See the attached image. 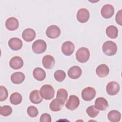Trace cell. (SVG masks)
<instances>
[{
    "label": "cell",
    "mask_w": 122,
    "mask_h": 122,
    "mask_svg": "<svg viewBox=\"0 0 122 122\" xmlns=\"http://www.w3.org/2000/svg\"><path fill=\"white\" fill-rule=\"evenodd\" d=\"M87 114L91 118H94L97 116L99 113V111L94 105L89 106L86 110Z\"/></svg>",
    "instance_id": "obj_28"
},
{
    "label": "cell",
    "mask_w": 122,
    "mask_h": 122,
    "mask_svg": "<svg viewBox=\"0 0 122 122\" xmlns=\"http://www.w3.org/2000/svg\"><path fill=\"white\" fill-rule=\"evenodd\" d=\"M106 92L110 95L117 94L120 91L119 84L114 81L109 82L106 86Z\"/></svg>",
    "instance_id": "obj_9"
},
{
    "label": "cell",
    "mask_w": 122,
    "mask_h": 122,
    "mask_svg": "<svg viewBox=\"0 0 122 122\" xmlns=\"http://www.w3.org/2000/svg\"><path fill=\"white\" fill-rule=\"evenodd\" d=\"M77 60L81 63L86 62L89 59L90 53L89 49L86 47L79 48L76 53Z\"/></svg>",
    "instance_id": "obj_3"
},
{
    "label": "cell",
    "mask_w": 122,
    "mask_h": 122,
    "mask_svg": "<svg viewBox=\"0 0 122 122\" xmlns=\"http://www.w3.org/2000/svg\"><path fill=\"white\" fill-rule=\"evenodd\" d=\"M25 75L21 72H15L13 73L10 77L11 81L14 84H20L22 83L25 79Z\"/></svg>",
    "instance_id": "obj_22"
},
{
    "label": "cell",
    "mask_w": 122,
    "mask_h": 122,
    "mask_svg": "<svg viewBox=\"0 0 122 122\" xmlns=\"http://www.w3.org/2000/svg\"><path fill=\"white\" fill-rule=\"evenodd\" d=\"M40 121L41 122H51V117L48 113H44L41 116Z\"/></svg>",
    "instance_id": "obj_33"
},
{
    "label": "cell",
    "mask_w": 122,
    "mask_h": 122,
    "mask_svg": "<svg viewBox=\"0 0 122 122\" xmlns=\"http://www.w3.org/2000/svg\"><path fill=\"white\" fill-rule=\"evenodd\" d=\"M82 70L81 68L78 66H73L71 67L68 71L69 77L72 79L79 78L81 75Z\"/></svg>",
    "instance_id": "obj_13"
},
{
    "label": "cell",
    "mask_w": 122,
    "mask_h": 122,
    "mask_svg": "<svg viewBox=\"0 0 122 122\" xmlns=\"http://www.w3.org/2000/svg\"><path fill=\"white\" fill-rule=\"evenodd\" d=\"M46 34L49 38L51 39H55L60 36L61 30L57 26L52 25L47 28L46 30Z\"/></svg>",
    "instance_id": "obj_7"
},
{
    "label": "cell",
    "mask_w": 122,
    "mask_h": 122,
    "mask_svg": "<svg viewBox=\"0 0 122 122\" xmlns=\"http://www.w3.org/2000/svg\"><path fill=\"white\" fill-rule=\"evenodd\" d=\"M28 114L31 117H35L38 114V111L37 109L33 106H29L27 110Z\"/></svg>",
    "instance_id": "obj_32"
},
{
    "label": "cell",
    "mask_w": 122,
    "mask_h": 122,
    "mask_svg": "<svg viewBox=\"0 0 122 122\" xmlns=\"http://www.w3.org/2000/svg\"><path fill=\"white\" fill-rule=\"evenodd\" d=\"M96 73L100 77H104L108 75L109 73V68L105 64L99 65L96 69Z\"/></svg>",
    "instance_id": "obj_20"
},
{
    "label": "cell",
    "mask_w": 122,
    "mask_h": 122,
    "mask_svg": "<svg viewBox=\"0 0 122 122\" xmlns=\"http://www.w3.org/2000/svg\"><path fill=\"white\" fill-rule=\"evenodd\" d=\"M29 98L30 102L34 104H39L42 101L40 91L37 90H34L30 93Z\"/></svg>",
    "instance_id": "obj_19"
},
{
    "label": "cell",
    "mask_w": 122,
    "mask_h": 122,
    "mask_svg": "<svg viewBox=\"0 0 122 122\" xmlns=\"http://www.w3.org/2000/svg\"><path fill=\"white\" fill-rule=\"evenodd\" d=\"M12 112V109L10 106L4 105L0 106V113L2 116H8L10 115Z\"/></svg>",
    "instance_id": "obj_29"
},
{
    "label": "cell",
    "mask_w": 122,
    "mask_h": 122,
    "mask_svg": "<svg viewBox=\"0 0 122 122\" xmlns=\"http://www.w3.org/2000/svg\"><path fill=\"white\" fill-rule=\"evenodd\" d=\"M102 50L103 52L107 56H112L116 53L117 46L116 44L112 41H108L102 45Z\"/></svg>",
    "instance_id": "obj_1"
},
{
    "label": "cell",
    "mask_w": 122,
    "mask_h": 122,
    "mask_svg": "<svg viewBox=\"0 0 122 122\" xmlns=\"http://www.w3.org/2000/svg\"><path fill=\"white\" fill-rule=\"evenodd\" d=\"M36 32L31 28L25 29L22 33V37L27 42L32 41L35 38Z\"/></svg>",
    "instance_id": "obj_14"
},
{
    "label": "cell",
    "mask_w": 122,
    "mask_h": 122,
    "mask_svg": "<svg viewBox=\"0 0 122 122\" xmlns=\"http://www.w3.org/2000/svg\"><path fill=\"white\" fill-rule=\"evenodd\" d=\"M42 62L45 68L51 69L55 64V60L51 55H46L43 57Z\"/></svg>",
    "instance_id": "obj_17"
},
{
    "label": "cell",
    "mask_w": 122,
    "mask_h": 122,
    "mask_svg": "<svg viewBox=\"0 0 122 122\" xmlns=\"http://www.w3.org/2000/svg\"><path fill=\"white\" fill-rule=\"evenodd\" d=\"M40 93L42 98L46 100H50L53 98L55 91L52 86L45 84L41 88Z\"/></svg>",
    "instance_id": "obj_2"
},
{
    "label": "cell",
    "mask_w": 122,
    "mask_h": 122,
    "mask_svg": "<svg viewBox=\"0 0 122 122\" xmlns=\"http://www.w3.org/2000/svg\"><path fill=\"white\" fill-rule=\"evenodd\" d=\"M33 76L37 81H42L46 77V72L44 70L40 67H37L33 71Z\"/></svg>",
    "instance_id": "obj_21"
},
{
    "label": "cell",
    "mask_w": 122,
    "mask_h": 122,
    "mask_svg": "<svg viewBox=\"0 0 122 122\" xmlns=\"http://www.w3.org/2000/svg\"><path fill=\"white\" fill-rule=\"evenodd\" d=\"M90 17L89 11L85 8L79 10L77 13V19L81 23L87 22Z\"/></svg>",
    "instance_id": "obj_11"
},
{
    "label": "cell",
    "mask_w": 122,
    "mask_h": 122,
    "mask_svg": "<svg viewBox=\"0 0 122 122\" xmlns=\"http://www.w3.org/2000/svg\"><path fill=\"white\" fill-rule=\"evenodd\" d=\"M8 96L7 89L3 86H0V101L1 102L5 100Z\"/></svg>",
    "instance_id": "obj_31"
},
{
    "label": "cell",
    "mask_w": 122,
    "mask_h": 122,
    "mask_svg": "<svg viewBox=\"0 0 122 122\" xmlns=\"http://www.w3.org/2000/svg\"><path fill=\"white\" fill-rule=\"evenodd\" d=\"M46 48L47 45L45 41L41 39L35 41L32 45V51L36 54H41L44 52Z\"/></svg>",
    "instance_id": "obj_4"
},
{
    "label": "cell",
    "mask_w": 122,
    "mask_h": 122,
    "mask_svg": "<svg viewBox=\"0 0 122 122\" xmlns=\"http://www.w3.org/2000/svg\"><path fill=\"white\" fill-rule=\"evenodd\" d=\"M5 26L9 30H14L18 28L19 21L15 17L9 18L5 22Z\"/></svg>",
    "instance_id": "obj_16"
},
{
    "label": "cell",
    "mask_w": 122,
    "mask_h": 122,
    "mask_svg": "<svg viewBox=\"0 0 122 122\" xmlns=\"http://www.w3.org/2000/svg\"><path fill=\"white\" fill-rule=\"evenodd\" d=\"M95 108L100 111H104L108 107V103L107 100L103 97L97 98L94 103Z\"/></svg>",
    "instance_id": "obj_18"
},
{
    "label": "cell",
    "mask_w": 122,
    "mask_h": 122,
    "mask_svg": "<svg viewBox=\"0 0 122 122\" xmlns=\"http://www.w3.org/2000/svg\"><path fill=\"white\" fill-rule=\"evenodd\" d=\"M75 46L74 44L70 41H66L63 42L61 46V51L66 56H70L74 52Z\"/></svg>",
    "instance_id": "obj_10"
},
{
    "label": "cell",
    "mask_w": 122,
    "mask_h": 122,
    "mask_svg": "<svg viewBox=\"0 0 122 122\" xmlns=\"http://www.w3.org/2000/svg\"><path fill=\"white\" fill-rule=\"evenodd\" d=\"M68 97V92L64 89H60L58 90L56 98L61 100L64 103L66 101Z\"/></svg>",
    "instance_id": "obj_27"
},
{
    "label": "cell",
    "mask_w": 122,
    "mask_h": 122,
    "mask_svg": "<svg viewBox=\"0 0 122 122\" xmlns=\"http://www.w3.org/2000/svg\"><path fill=\"white\" fill-rule=\"evenodd\" d=\"M121 118V113L117 110H112L108 114V118L111 122H117L120 121Z\"/></svg>",
    "instance_id": "obj_25"
},
{
    "label": "cell",
    "mask_w": 122,
    "mask_h": 122,
    "mask_svg": "<svg viewBox=\"0 0 122 122\" xmlns=\"http://www.w3.org/2000/svg\"><path fill=\"white\" fill-rule=\"evenodd\" d=\"M64 103L57 98L53 99L50 104V108L53 112H58L60 111Z\"/></svg>",
    "instance_id": "obj_23"
},
{
    "label": "cell",
    "mask_w": 122,
    "mask_h": 122,
    "mask_svg": "<svg viewBox=\"0 0 122 122\" xmlns=\"http://www.w3.org/2000/svg\"><path fill=\"white\" fill-rule=\"evenodd\" d=\"M8 45L11 50L18 51L22 48V41L20 39L18 38H12L9 40Z\"/></svg>",
    "instance_id": "obj_15"
},
{
    "label": "cell",
    "mask_w": 122,
    "mask_h": 122,
    "mask_svg": "<svg viewBox=\"0 0 122 122\" xmlns=\"http://www.w3.org/2000/svg\"><path fill=\"white\" fill-rule=\"evenodd\" d=\"M118 30L114 25H110L106 29V34L108 37L111 39H115L118 36Z\"/></svg>",
    "instance_id": "obj_24"
},
{
    "label": "cell",
    "mask_w": 122,
    "mask_h": 122,
    "mask_svg": "<svg viewBox=\"0 0 122 122\" xmlns=\"http://www.w3.org/2000/svg\"><path fill=\"white\" fill-rule=\"evenodd\" d=\"M10 67L14 70L20 69L23 65V61L22 58L19 56H14L10 61Z\"/></svg>",
    "instance_id": "obj_12"
},
{
    "label": "cell",
    "mask_w": 122,
    "mask_h": 122,
    "mask_svg": "<svg viewBox=\"0 0 122 122\" xmlns=\"http://www.w3.org/2000/svg\"><path fill=\"white\" fill-rule=\"evenodd\" d=\"M114 13V8L113 6L111 4H105L103 5L101 9V15L105 19H109L112 17Z\"/></svg>",
    "instance_id": "obj_8"
},
{
    "label": "cell",
    "mask_w": 122,
    "mask_h": 122,
    "mask_svg": "<svg viewBox=\"0 0 122 122\" xmlns=\"http://www.w3.org/2000/svg\"><path fill=\"white\" fill-rule=\"evenodd\" d=\"M10 101L13 105L19 104L22 101V96L18 92H14L10 96Z\"/></svg>",
    "instance_id": "obj_26"
},
{
    "label": "cell",
    "mask_w": 122,
    "mask_h": 122,
    "mask_svg": "<svg viewBox=\"0 0 122 122\" xmlns=\"http://www.w3.org/2000/svg\"><path fill=\"white\" fill-rule=\"evenodd\" d=\"M122 10H119L117 12L115 17L116 22L120 25H122Z\"/></svg>",
    "instance_id": "obj_34"
},
{
    "label": "cell",
    "mask_w": 122,
    "mask_h": 122,
    "mask_svg": "<svg viewBox=\"0 0 122 122\" xmlns=\"http://www.w3.org/2000/svg\"><path fill=\"white\" fill-rule=\"evenodd\" d=\"M96 95L95 90L91 87H88L84 88L81 92L82 98L86 101H90L92 100Z\"/></svg>",
    "instance_id": "obj_5"
},
{
    "label": "cell",
    "mask_w": 122,
    "mask_h": 122,
    "mask_svg": "<svg viewBox=\"0 0 122 122\" xmlns=\"http://www.w3.org/2000/svg\"><path fill=\"white\" fill-rule=\"evenodd\" d=\"M80 104V100L79 98L74 95H70L68 100L67 101L65 107L69 110L73 111L79 106Z\"/></svg>",
    "instance_id": "obj_6"
},
{
    "label": "cell",
    "mask_w": 122,
    "mask_h": 122,
    "mask_svg": "<svg viewBox=\"0 0 122 122\" xmlns=\"http://www.w3.org/2000/svg\"><path fill=\"white\" fill-rule=\"evenodd\" d=\"M54 77L57 81L61 82L65 79L66 77V73L62 70H57L54 72Z\"/></svg>",
    "instance_id": "obj_30"
}]
</instances>
